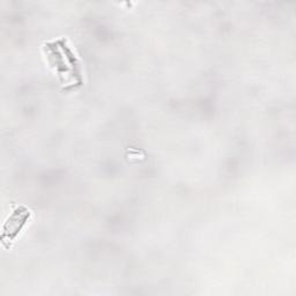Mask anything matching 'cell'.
Masks as SVG:
<instances>
[{"label": "cell", "mask_w": 296, "mask_h": 296, "mask_svg": "<svg viewBox=\"0 0 296 296\" xmlns=\"http://www.w3.org/2000/svg\"><path fill=\"white\" fill-rule=\"evenodd\" d=\"M30 216V210L24 206H18L14 210V212L10 214V216L7 219L2 227V246L7 248L10 246V242L16 240L18 232L28 221Z\"/></svg>", "instance_id": "1"}, {"label": "cell", "mask_w": 296, "mask_h": 296, "mask_svg": "<svg viewBox=\"0 0 296 296\" xmlns=\"http://www.w3.org/2000/svg\"><path fill=\"white\" fill-rule=\"evenodd\" d=\"M57 44H59V46H62V49L65 51V54L66 57L68 58L70 62L72 64V68H73V73L76 74V79L78 80V84H82V80H81V73H80V66H79V62H78L76 58L74 57L73 52L71 51V49L66 46V42L64 40H59Z\"/></svg>", "instance_id": "2"}, {"label": "cell", "mask_w": 296, "mask_h": 296, "mask_svg": "<svg viewBox=\"0 0 296 296\" xmlns=\"http://www.w3.org/2000/svg\"><path fill=\"white\" fill-rule=\"evenodd\" d=\"M46 46H48V49L51 50V56H52V58L54 60V64L57 65V68H57L58 73L62 76V73L68 72V68H66L65 62H62V56H60V54L58 52V50H57V44H56V43L50 44L49 43V44H46Z\"/></svg>", "instance_id": "3"}]
</instances>
